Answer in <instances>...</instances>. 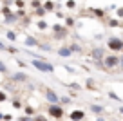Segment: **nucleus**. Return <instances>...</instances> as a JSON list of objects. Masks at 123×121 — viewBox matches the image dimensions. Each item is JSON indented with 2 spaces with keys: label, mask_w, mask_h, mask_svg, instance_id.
Instances as JSON below:
<instances>
[{
  "label": "nucleus",
  "mask_w": 123,
  "mask_h": 121,
  "mask_svg": "<svg viewBox=\"0 0 123 121\" xmlns=\"http://www.w3.org/2000/svg\"><path fill=\"white\" fill-rule=\"evenodd\" d=\"M31 67L40 71V72H51V74L54 72V65L49 63L45 58H42V60H40V58H33V60H31Z\"/></svg>",
  "instance_id": "f257e3e1"
},
{
  "label": "nucleus",
  "mask_w": 123,
  "mask_h": 121,
  "mask_svg": "<svg viewBox=\"0 0 123 121\" xmlns=\"http://www.w3.org/2000/svg\"><path fill=\"white\" fill-rule=\"evenodd\" d=\"M47 114H49V117H53V119H62L63 117V105L62 103H49V107H47Z\"/></svg>",
  "instance_id": "f03ea898"
},
{
  "label": "nucleus",
  "mask_w": 123,
  "mask_h": 121,
  "mask_svg": "<svg viewBox=\"0 0 123 121\" xmlns=\"http://www.w3.org/2000/svg\"><path fill=\"white\" fill-rule=\"evenodd\" d=\"M107 49L112 53H121L123 51V38L121 36H111L107 40Z\"/></svg>",
  "instance_id": "7ed1b4c3"
},
{
  "label": "nucleus",
  "mask_w": 123,
  "mask_h": 121,
  "mask_svg": "<svg viewBox=\"0 0 123 121\" xmlns=\"http://www.w3.org/2000/svg\"><path fill=\"white\" fill-rule=\"evenodd\" d=\"M101 65H103L105 69H116V67H119V56H118V54H105Z\"/></svg>",
  "instance_id": "20e7f679"
},
{
  "label": "nucleus",
  "mask_w": 123,
  "mask_h": 121,
  "mask_svg": "<svg viewBox=\"0 0 123 121\" xmlns=\"http://www.w3.org/2000/svg\"><path fill=\"white\" fill-rule=\"evenodd\" d=\"M105 47H101V45H98V47H92V51H91V58H92V61H96L98 65H101V61H103V58H105Z\"/></svg>",
  "instance_id": "39448f33"
},
{
  "label": "nucleus",
  "mask_w": 123,
  "mask_h": 121,
  "mask_svg": "<svg viewBox=\"0 0 123 121\" xmlns=\"http://www.w3.org/2000/svg\"><path fill=\"white\" fill-rule=\"evenodd\" d=\"M53 31H54V38H65L67 36V27L65 25H60V24H54L53 25Z\"/></svg>",
  "instance_id": "423d86ee"
},
{
  "label": "nucleus",
  "mask_w": 123,
  "mask_h": 121,
  "mask_svg": "<svg viewBox=\"0 0 123 121\" xmlns=\"http://www.w3.org/2000/svg\"><path fill=\"white\" fill-rule=\"evenodd\" d=\"M11 79L15 83H27V81H29V76H27L25 72H15V74H11Z\"/></svg>",
  "instance_id": "0eeeda50"
},
{
  "label": "nucleus",
  "mask_w": 123,
  "mask_h": 121,
  "mask_svg": "<svg viewBox=\"0 0 123 121\" xmlns=\"http://www.w3.org/2000/svg\"><path fill=\"white\" fill-rule=\"evenodd\" d=\"M45 99L49 103H60V96H58L53 89H45Z\"/></svg>",
  "instance_id": "6e6552de"
},
{
  "label": "nucleus",
  "mask_w": 123,
  "mask_h": 121,
  "mask_svg": "<svg viewBox=\"0 0 123 121\" xmlns=\"http://www.w3.org/2000/svg\"><path fill=\"white\" fill-rule=\"evenodd\" d=\"M69 119L71 121H83L85 119V112L83 110H73L69 114Z\"/></svg>",
  "instance_id": "1a4fd4ad"
},
{
  "label": "nucleus",
  "mask_w": 123,
  "mask_h": 121,
  "mask_svg": "<svg viewBox=\"0 0 123 121\" xmlns=\"http://www.w3.org/2000/svg\"><path fill=\"white\" fill-rule=\"evenodd\" d=\"M38 40H36L35 36H25V40H24V45L27 47V49H33V47H38Z\"/></svg>",
  "instance_id": "9d476101"
},
{
  "label": "nucleus",
  "mask_w": 123,
  "mask_h": 121,
  "mask_svg": "<svg viewBox=\"0 0 123 121\" xmlns=\"http://www.w3.org/2000/svg\"><path fill=\"white\" fill-rule=\"evenodd\" d=\"M56 53H58V56H62V58H69L71 54H73V51H71L69 45H62L60 49L56 51Z\"/></svg>",
  "instance_id": "9b49d317"
},
{
  "label": "nucleus",
  "mask_w": 123,
  "mask_h": 121,
  "mask_svg": "<svg viewBox=\"0 0 123 121\" xmlns=\"http://www.w3.org/2000/svg\"><path fill=\"white\" fill-rule=\"evenodd\" d=\"M89 110H91L92 114H103L105 112V107L100 105V103H91V105H89Z\"/></svg>",
  "instance_id": "f8f14e48"
},
{
  "label": "nucleus",
  "mask_w": 123,
  "mask_h": 121,
  "mask_svg": "<svg viewBox=\"0 0 123 121\" xmlns=\"http://www.w3.org/2000/svg\"><path fill=\"white\" fill-rule=\"evenodd\" d=\"M20 20L18 15H13V13H9V15L4 16V24H7V25H13V24H16Z\"/></svg>",
  "instance_id": "ddd939ff"
},
{
  "label": "nucleus",
  "mask_w": 123,
  "mask_h": 121,
  "mask_svg": "<svg viewBox=\"0 0 123 121\" xmlns=\"http://www.w3.org/2000/svg\"><path fill=\"white\" fill-rule=\"evenodd\" d=\"M38 47L43 51V53H51V51H53V45H51L49 42H40V43H38Z\"/></svg>",
  "instance_id": "4468645a"
},
{
  "label": "nucleus",
  "mask_w": 123,
  "mask_h": 121,
  "mask_svg": "<svg viewBox=\"0 0 123 121\" xmlns=\"http://www.w3.org/2000/svg\"><path fill=\"white\" fill-rule=\"evenodd\" d=\"M43 9L45 11H54V2H51V0H45V2H42Z\"/></svg>",
  "instance_id": "2eb2a0df"
},
{
  "label": "nucleus",
  "mask_w": 123,
  "mask_h": 121,
  "mask_svg": "<svg viewBox=\"0 0 123 121\" xmlns=\"http://www.w3.org/2000/svg\"><path fill=\"white\" fill-rule=\"evenodd\" d=\"M0 74H11V72H9V67L2 60H0Z\"/></svg>",
  "instance_id": "dca6fc26"
},
{
  "label": "nucleus",
  "mask_w": 123,
  "mask_h": 121,
  "mask_svg": "<svg viewBox=\"0 0 123 121\" xmlns=\"http://www.w3.org/2000/svg\"><path fill=\"white\" fill-rule=\"evenodd\" d=\"M4 33H6V38H7V40H11V42L16 40V33L15 31H4Z\"/></svg>",
  "instance_id": "f3484780"
},
{
  "label": "nucleus",
  "mask_w": 123,
  "mask_h": 121,
  "mask_svg": "<svg viewBox=\"0 0 123 121\" xmlns=\"http://www.w3.org/2000/svg\"><path fill=\"white\" fill-rule=\"evenodd\" d=\"M36 27H38L40 31H45V29H49V24H47L45 20H40V22L36 24Z\"/></svg>",
  "instance_id": "a211bd4d"
},
{
  "label": "nucleus",
  "mask_w": 123,
  "mask_h": 121,
  "mask_svg": "<svg viewBox=\"0 0 123 121\" xmlns=\"http://www.w3.org/2000/svg\"><path fill=\"white\" fill-rule=\"evenodd\" d=\"M71 101H73V99H71L69 96H60V103H62L63 107H65V105H71Z\"/></svg>",
  "instance_id": "6ab92c4d"
},
{
  "label": "nucleus",
  "mask_w": 123,
  "mask_h": 121,
  "mask_svg": "<svg viewBox=\"0 0 123 121\" xmlns=\"http://www.w3.org/2000/svg\"><path fill=\"white\" fill-rule=\"evenodd\" d=\"M107 25H109V27H119L121 24H119V20L112 18V20H109V22H107Z\"/></svg>",
  "instance_id": "aec40b11"
},
{
  "label": "nucleus",
  "mask_w": 123,
  "mask_h": 121,
  "mask_svg": "<svg viewBox=\"0 0 123 121\" xmlns=\"http://www.w3.org/2000/svg\"><path fill=\"white\" fill-rule=\"evenodd\" d=\"M24 112H25L27 116H33V114H35V109H33L31 105H25V107H24Z\"/></svg>",
  "instance_id": "412c9836"
},
{
  "label": "nucleus",
  "mask_w": 123,
  "mask_h": 121,
  "mask_svg": "<svg viewBox=\"0 0 123 121\" xmlns=\"http://www.w3.org/2000/svg\"><path fill=\"white\" fill-rule=\"evenodd\" d=\"M69 47H71L73 53H81V47L78 45V43H69Z\"/></svg>",
  "instance_id": "4be33fe9"
},
{
  "label": "nucleus",
  "mask_w": 123,
  "mask_h": 121,
  "mask_svg": "<svg viewBox=\"0 0 123 121\" xmlns=\"http://www.w3.org/2000/svg\"><path fill=\"white\" fill-rule=\"evenodd\" d=\"M13 109H24V103L20 99H13Z\"/></svg>",
  "instance_id": "5701e85b"
},
{
  "label": "nucleus",
  "mask_w": 123,
  "mask_h": 121,
  "mask_svg": "<svg viewBox=\"0 0 123 121\" xmlns=\"http://www.w3.org/2000/svg\"><path fill=\"white\" fill-rule=\"evenodd\" d=\"M6 101H7V92L0 91V103H6Z\"/></svg>",
  "instance_id": "b1692460"
},
{
  "label": "nucleus",
  "mask_w": 123,
  "mask_h": 121,
  "mask_svg": "<svg viewBox=\"0 0 123 121\" xmlns=\"http://www.w3.org/2000/svg\"><path fill=\"white\" fill-rule=\"evenodd\" d=\"M35 121H49V117L43 114H38V116H35Z\"/></svg>",
  "instance_id": "393cba45"
},
{
  "label": "nucleus",
  "mask_w": 123,
  "mask_h": 121,
  "mask_svg": "<svg viewBox=\"0 0 123 121\" xmlns=\"http://www.w3.org/2000/svg\"><path fill=\"white\" fill-rule=\"evenodd\" d=\"M18 121H35V117H33V116H27V114H25V116L18 117Z\"/></svg>",
  "instance_id": "a878e982"
},
{
  "label": "nucleus",
  "mask_w": 123,
  "mask_h": 121,
  "mask_svg": "<svg viewBox=\"0 0 123 121\" xmlns=\"http://www.w3.org/2000/svg\"><path fill=\"white\" fill-rule=\"evenodd\" d=\"M92 15H96V16H98V18H101V16H103V15H105V13H103V11H101V9H92Z\"/></svg>",
  "instance_id": "bb28decb"
},
{
  "label": "nucleus",
  "mask_w": 123,
  "mask_h": 121,
  "mask_svg": "<svg viewBox=\"0 0 123 121\" xmlns=\"http://www.w3.org/2000/svg\"><path fill=\"white\" fill-rule=\"evenodd\" d=\"M65 6H67L69 9H74V7H76V2H74V0H67V2H65Z\"/></svg>",
  "instance_id": "cd10ccee"
},
{
  "label": "nucleus",
  "mask_w": 123,
  "mask_h": 121,
  "mask_svg": "<svg viewBox=\"0 0 123 121\" xmlns=\"http://www.w3.org/2000/svg\"><path fill=\"white\" fill-rule=\"evenodd\" d=\"M65 25H74V18H71V16H65Z\"/></svg>",
  "instance_id": "c85d7f7f"
},
{
  "label": "nucleus",
  "mask_w": 123,
  "mask_h": 121,
  "mask_svg": "<svg viewBox=\"0 0 123 121\" xmlns=\"http://www.w3.org/2000/svg\"><path fill=\"white\" fill-rule=\"evenodd\" d=\"M87 87H89V91H92V89H94V79H91V78L87 79Z\"/></svg>",
  "instance_id": "c756f323"
},
{
  "label": "nucleus",
  "mask_w": 123,
  "mask_h": 121,
  "mask_svg": "<svg viewBox=\"0 0 123 121\" xmlns=\"http://www.w3.org/2000/svg\"><path fill=\"white\" fill-rule=\"evenodd\" d=\"M13 4H15L16 7H24V0H13Z\"/></svg>",
  "instance_id": "7c9ffc66"
},
{
  "label": "nucleus",
  "mask_w": 123,
  "mask_h": 121,
  "mask_svg": "<svg viewBox=\"0 0 123 121\" xmlns=\"http://www.w3.org/2000/svg\"><path fill=\"white\" fill-rule=\"evenodd\" d=\"M109 98H112V99H116V101H121V98L119 96H116L114 92H109Z\"/></svg>",
  "instance_id": "2f4dec72"
},
{
  "label": "nucleus",
  "mask_w": 123,
  "mask_h": 121,
  "mask_svg": "<svg viewBox=\"0 0 123 121\" xmlns=\"http://www.w3.org/2000/svg\"><path fill=\"white\" fill-rule=\"evenodd\" d=\"M116 15H118V18L121 20V18H123V7H118V11H116Z\"/></svg>",
  "instance_id": "473e14b6"
},
{
  "label": "nucleus",
  "mask_w": 123,
  "mask_h": 121,
  "mask_svg": "<svg viewBox=\"0 0 123 121\" xmlns=\"http://www.w3.org/2000/svg\"><path fill=\"white\" fill-rule=\"evenodd\" d=\"M71 89H73V91H80V83H71Z\"/></svg>",
  "instance_id": "72a5a7b5"
},
{
  "label": "nucleus",
  "mask_w": 123,
  "mask_h": 121,
  "mask_svg": "<svg viewBox=\"0 0 123 121\" xmlns=\"http://www.w3.org/2000/svg\"><path fill=\"white\" fill-rule=\"evenodd\" d=\"M119 69L123 71V51H121V54H119Z\"/></svg>",
  "instance_id": "f704fd0d"
},
{
  "label": "nucleus",
  "mask_w": 123,
  "mask_h": 121,
  "mask_svg": "<svg viewBox=\"0 0 123 121\" xmlns=\"http://www.w3.org/2000/svg\"><path fill=\"white\" fill-rule=\"evenodd\" d=\"M11 119H13L11 114H4V121H11Z\"/></svg>",
  "instance_id": "c9c22d12"
},
{
  "label": "nucleus",
  "mask_w": 123,
  "mask_h": 121,
  "mask_svg": "<svg viewBox=\"0 0 123 121\" xmlns=\"http://www.w3.org/2000/svg\"><path fill=\"white\" fill-rule=\"evenodd\" d=\"M9 49V45H4V43L0 42V51H7Z\"/></svg>",
  "instance_id": "e433bc0d"
},
{
  "label": "nucleus",
  "mask_w": 123,
  "mask_h": 121,
  "mask_svg": "<svg viewBox=\"0 0 123 121\" xmlns=\"http://www.w3.org/2000/svg\"><path fill=\"white\" fill-rule=\"evenodd\" d=\"M96 121H107V119H105V117H103V116H100V117H98V119H96Z\"/></svg>",
  "instance_id": "4c0bfd02"
},
{
  "label": "nucleus",
  "mask_w": 123,
  "mask_h": 121,
  "mask_svg": "<svg viewBox=\"0 0 123 121\" xmlns=\"http://www.w3.org/2000/svg\"><path fill=\"white\" fill-rule=\"evenodd\" d=\"M119 114H121V116H123V105L119 107Z\"/></svg>",
  "instance_id": "58836bf2"
},
{
  "label": "nucleus",
  "mask_w": 123,
  "mask_h": 121,
  "mask_svg": "<svg viewBox=\"0 0 123 121\" xmlns=\"http://www.w3.org/2000/svg\"><path fill=\"white\" fill-rule=\"evenodd\" d=\"M121 38H123V36H121Z\"/></svg>",
  "instance_id": "ea45409f"
},
{
  "label": "nucleus",
  "mask_w": 123,
  "mask_h": 121,
  "mask_svg": "<svg viewBox=\"0 0 123 121\" xmlns=\"http://www.w3.org/2000/svg\"><path fill=\"white\" fill-rule=\"evenodd\" d=\"M69 121H71V119H69Z\"/></svg>",
  "instance_id": "a19ab883"
}]
</instances>
